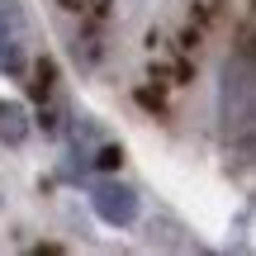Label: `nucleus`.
Returning <instances> with one entry per match:
<instances>
[{
    "instance_id": "nucleus-1",
    "label": "nucleus",
    "mask_w": 256,
    "mask_h": 256,
    "mask_svg": "<svg viewBox=\"0 0 256 256\" xmlns=\"http://www.w3.org/2000/svg\"><path fill=\"white\" fill-rule=\"evenodd\" d=\"M252 100H256V81H252V34H247L242 48L223 62V90H218L223 128L238 133L242 142L252 138Z\"/></svg>"
},
{
    "instance_id": "nucleus-3",
    "label": "nucleus",
    "mask_w": 256,
    "mask_h": 256,
    "mask_svg": "<svg viewBox=\"0 0 256 256\" xmlns=\"http://www.w3.org/2000/svg\"><path fill=\"white\" fill-rule=\"evenodd\" d=\"M24 138H28V110L19 100H0V142L19 147Z\"/></svg>"
},
{
    "instance_id": "nucleus-5",
    "label": "nucleus",
    "mask_w": 256,
    "mask_h": 256,
    "mask_svg": "<svg viewBox=\"0 0 256 256\" xmlns=\"http://www.w3.org/2000/svg\"><path fill=\"white\" fill-rule=\"evenodd\" d=\"M24 76H28V95L34 100H52V86H57V62L52 57L34 62V72H24Z\"/></svg>"
},
{
    "instance_id": "nucleus-2",
    "label": "nucleus",
    "mask_w": 256,
    "mask_h": 256,
    "mask_svg": "<svg viewBox=\"0 0 256 256\" xmlns=\"http://www.w3.org/2000/svg\"><path fill=\"white\" fill-rule=\"evenodd\" d=\"M90 204H95V214H100L110 228H128V223L138 218V190L124 185V180H100L90 190Z\"/></svg>"
},
{
    "instance_id": "nucleus-7",
    "label": "nucleus",
    "mask_w": 256,
    "mask_h": 256,
    "mask_svg": "<svg viewBox=\"0 0 256 256\" xmlns=\"http://www.w3.org/2000/svg\"><path fill=\"white\" fill-rule=\"evenodd\" d=\"M138 104L152 110V114H162V95H152V90H138Z\"/></svg>"
},
{
    "instance_id": "nucleus-4",
    "label": "nucleus",
    "mask_w": 256,
    "mask_h": 256,
    "mask_svg": "<svg viewBox=\"0 0 256 256\" xmlns=\"http://www.w3.org/2000/svg\"><path fill=\"white\" fill-rule=\"evenodd\" d=\"M0 43H28V14L19 0H0Z\"/></svg>"
},
{
    "instance_id": "nucleus-6",
    "label": "nucleus",
    "mask_w": 256,
    "mask_h": 256,
    "mask_svg": "<svg viewBox=\"0 0 256 256\" xmlns=\"http://www.w3.org/2000/svg\"><path fill=\"white\" fill-rule=\"evenodd\" d=\"M95 166H100V171H119V166H124V147L104 142L100 152H95Z\"/></svg>"
}]
</instances>
